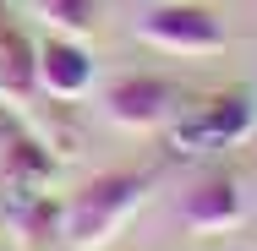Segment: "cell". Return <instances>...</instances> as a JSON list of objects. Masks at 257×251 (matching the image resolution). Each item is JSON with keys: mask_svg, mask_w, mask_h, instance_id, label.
Instances as JSON below:
<instances>
[{"mask_svg": "<svg viewBox=\"0 0 257 251\" xmlns=\"http://www.w3.org/2000/svg\"><path fill=\"white\" fill-rule=\"evenodd\" d=\"M33 93H39V44L17 22H6L0 28V99L28 104Z\"/></svg>", "mask_w": 257, "mask_h": 251, "instance_id": "obj_7", "label": "cell"}, {"mask_svg": "<svg viewBox=\"0 0 257 251\" xmlns=\"http://www.w3.org/2000/svg\"><path fill=\"white\" fill-rule=\"evenodd\" d=\"M137 39L154 44V50H170V55H219L224 50V22H219L213 6H186V0H175V6L143 11Z\"/></svg>", "mask_w": 257, "mask_h": 251, "instance_id": "obj_2", "label": "cell"}, {"mask_svg": "<svg viewBox=\"0 0 257 251\" xmlns=\"http://www.w3.org/2000/svg\"><path fill=\"white\" fill-rule=\"evenodd\" d=\"M33 6H39V17L50 22L55 33H66V39H82L99 22V0H33Z\"/></svg>", "mask_w": 257, "mask_h": 251, "instance_id": "obj_9", "label": "cell"}, {"mask_svg": "<svg viewBox=\"0 0 257 251\" xmlns=\"http://www.w3.org/2000/svg\"><path fill=\"white\" fill-rule=\"evenodd\" d=\"M55 175V153H44V142L33 137H11L0 148V180L11 191H44V180Z\"/></svg>", "mask_w": 257, "mask_h": 251, "instance_id": "obj_8", "label": "cell"}, {"mask_svg": "<svg viewBox=\"0 0 257 251\" xmlns=\"http://www.w3.org/2000/svg\"><path fill=\"white\" fill-rule=\"evenodd\" d=\"M143 197H148V175L143 169H104L93 180H82L60 202V240H66V251L109 246L120 235V224L143 207Z\"/></svg>", "mask_w": 257, "mask_h": 251, "instance_id": "obj_1", "label": "cell"}, {"mask_svg": "<svg viewBox=\"0 0 257 251\" xmlns=\"http://www.w3.org/2000/svg\"><path fill=\"white\" fill-rule=\"evenodd\" d=\"M252 126V104L241 93H224V99H208L203 109L181 115L175 120V142L192 153V148H219V142H235L241 131Z\"/></svg>", "mask_w": 257, "mask_h": 251, "instance_id": "obj_4", "label": "cell"}, {"mask_svg": "<svg viewBox=\"0 0 257 251\" xmlns=\"http://www.w3.org/2000/svg\"><path fill=\"white\" fill-rule=\"evenodd\" d=\"M246 218V202L235 191V180H224V175H213V180H197L186 202H181V224L186 229H197V235H219V229H235Z\"/></svg>", "mask_w": 257, "mask_h": 251, "instance_id": "obj_6", "label": "cell"}, {"mask_svg": "<svg viewBox=\"0 0 257 251\" xmlns=\"http://www.w3.org/2000/svg\"><path fill=\"white\" fill-rule=\"evenodd\" d=\"M93 88V55L82 50L77 39L55 33L39 44V93L50 99H82Z\"/></svg>", "mask_w": 257, "mask_h": 251, "instance_id": "obj_5", "label": "cell"}, {"mask_svg": "<svg viewBox=\"0 0 257 251\" xmlns=\"http://www.w3.org/2000/svg\"><path fill=\"white\" fill-rule=\"evenodd\" d=\"M104 120L120 131H159L175 120V88L164 77H120L104 88Z\"/></svg>", "mask_w": 257, "mask_h": 251, "instance_id": "obj_3", "label": "cell"}, {"mask_svg": "<svg viewBox=\"0 0 257 251\" xmlns=\"http://www.w3.org/2000/svg\"><path fill=\"white\" fill-rule=\"evenodd\" d=\"M6 22H11V17H6V0H0V28H6Z\"/></svg>", "mask_w": 257, "mask_h": 251, "instance_id": "obj_10", "label": "cell"}]
</instances>
